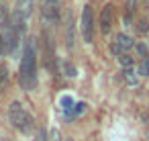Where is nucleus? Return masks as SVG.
I'll list each match as a JSON object with an SVG mask.
<instances>
[{
    "instance_id": "obj_1",
    "label": "nucleus",
    "mask_w": 149,
    "mask_h": 141,
    "mask_svg": "<svg viewBox=\"0 0 149 141\" xmlns=\"http://www.w3.org/2000/svg\"><path fill=\"white\" fill-rule=\"evenodd\" d=\"M39 84V76H37V51H35V43L29 39L25 43L23 55H21V66H19V86L25 92L35 90Z\"/></svg>"
},
{
    "instance_id": "obj_2",
    "label": "nucleus",
    "mask_w": 149,
    "mask_h": 141,
    "mask_svg": "<svg viewBox=\"0 0 149 141\" xmlns=\"http://www.w3.org/2000/svg\"><path fill=\"white\" fill-rule=\"evenodd\" d=\"M6 119H8V123L19 131V133H23V135H29V133H33V129H35V117L23 106V102H19V100H13L10 104H8V108H6Z\"/></svg>"
},
{
    "instance_id": "obj_3",
    "label": "nucleus",
    "mask_w": 149,
    "mask_h": 141,
    "mask_svg": "<svg viewBox=\"0 0 149 141\" xmlns=\"http://www.w3.org/2000/svg\"><path fill=\"white\" fill-rule=\"evenodd\" d=\"M39 10H41V19L45 23L55 25L61 15V2L59 0H39Z\"/></svg>"
},
{
    "instance_id": "obj_4",
    "label": "nucleus",
    "mask_w": 149,
    "mask_h": 141,
    "mask_svg": "<svg viewBox=\"0 0 149 141\" xmlns=\"http://www.w3.org/2000/svg\"><path fill=\"white\" fill-rule=\"evenodd\" d=\"M82 37L86 43H92L94 41V8L90 4L84 6L82 10Z\"/></svg>"
},
{
    "instance_id": "obj_5",
    "label": "nucleus",
    "mask_w": 149,
    "mask_h": 141,
    "mask_svg": "<svg viewBox=\"0 0 149 141\" xmlns=\"http://www.w3.org/2000/svg\"><path fill=\"white\" fill-rule=\"evenodd\" d=\"M21 31H17L13 25H10V19H8V25H6V31H4V45H6V53L8 55H17L19 51V45H21Z\"/></svg>"
},
{
    "instance_id": "obj_6",
    "label": "nucleus",
    "mask_w": 149,
    "mask_h": 141,
    "mask_svg": "<svg viewBox=\"0 0 149 141\" xmlns=\"http://www.w3.org/2000/svg\"><path fill=\"white\" fill-rule=\"evenodd\" d=\"M112 21H114V6H112V4H106V6L100 10V19H98V25H100V33H102V35H108V33H110Z\"/></svg>"
},
{
    "instance_id": "obj_7",
    "label": "nucleus",
    "mask_w": 149,
    "mask_h": 141,
    "mask_svg": "<svg viewBox=\"0 0 149 141\" xmlns=\"http://www.w3.org/2000/svg\"><path fill=\"white\" fill-rule=\"evenodd\" d=\"M112 43H116V45H118L125 53L137 45V43H135V39H133L131 35H127V33H116V37H114V41H112Z\"/></svg>"
},
{
    "instance_id": "obj_8",
    "label": "nucleus",
    "mask_w": 149,
    "mask_h": 141,
    "mask_svg": "<svg viewBox=\"0 0 149 141\" xmlns=\"http://www.w3.org/2000/svg\"><path fill=\"white\" fill-rule=\"evenodd\" d=\"M118 59V64L123 66V70H129V68H133L135 66V57L133 55H129V53H123L120 57H116Z\"/></svg>"
},
{
    "instance_id": "obj_9",
    "label": "nucleus",
    "mask_w": 149,
    "mask_h": 141,
    "mask_svg": "<svg viewBox=\"0 0 149 141\" xmlns=\"http://www.w3.org/2000/svg\"><path fill=\"white\" fill-rule=\"evenodd\" d=\"M123 78H125V82L129 84V86H137V76H135V72H133V68H129V70H123Z\"/></svg>"
},
{
    "instance_id": "obj_10",
    "label": "nucleus",
    "mask_w": 149,
    "mask_h": 141,
    "mask_svg": "<svg viewBox=\"0 0 149 141\" xmlns=\"http://www.w3.org/2000/svg\"><path fill=\"white\" fill-rule=\"evenodd\" d=\"M137 74H139V76H143V78H145V76H149V55H147V57H143V59L139 61V66H137Z\"/></svg>"
},
{
    "instance_id": "obj_11",
    "label": "nucleus",
    "mask_w": 149,
    "mask_h": 141,
    "mask_svg": "<svg viewBox=\"0 0 149 141\" xmlns=\"http://www.w3.org/2000/svg\"><path fill=\"white\" fill-rule=\"evenodd\" d=\"M6 82H8V68H6L4 64H0V92L4 90Z\"/></svg>"
},
{
    "instance_id": "obj_12",
    "label": "nucleus",
    "mask_w": 149,
    "mask_h": 141,
    "mask_svg": "<svg viewBox=\"0 0 149 141\" xmlns=\"http://www.w3.org/2000/svg\"><path fill=\"white\" fill-rule=\"evenodd\" d=\"M135 51L139 53V57H141V59L149 55V47H147L145 43H137V45H135Z\"/></svg>"
},
{
    "instance_id": "obj_13",
    "label": "nucleus",
    "mask_w": 149,
    "mask_h": 141,
    "mask_svg": "<svg viewBox=\"0 0 149 141\" xmlns=\"http://www.w3.org/2000/svg\"><path fill=\"white\" fill-rule=\"evenodd\" d=\"M137 31H139V33H149V21H147V19H141V21L137 23Z\"/></svg>"
},
{
    "instance_id": "obj_14",
    "label": "nucleus",
    "mask_w": 149,
    "mask_h": 141,
    "mask_svg": "<svg viewBox=\"0 0 149 141\" xmlns=\"http://www.w3.org/2000/svg\"><path fill=\"white\" fill-rule=\"evenodd\" d=\"M63 70H65V76H68V78H74V76L78 74V72H76V68H74L72 64H68V61L63 64Z\"/></svg>"
},
{
    "instance_id": "obj_15",
    "label": "nucleus",
    "mask_w": 149,
    "mask_h": 141,
    "mask_svg": "<svg viewBox=\"0 0 149 141\" xmlns=\"http://www.w3.org/2000/svg\"><path fill=\"white\" fill-rule=\"evenodd\" d=\"M33 141H49V139H47L45 129H37V133H35V139H33Z\"/></svg>"
},
{
    "instance_id": "obj_16",
    "label": "nucleus",
    "mask_w": 149,
    "mask_h": 141,
    "mask_svg": "<svg viewBox=\"0 0 149 141\" xmlns=\"http://www.w3.org/2000/svg\"><path fill=\"white\" fill-rule=\"evenodd\" d=\"M6 53V45H4V33H0V57Z\"/></svg>"
},
{
    "instance_id": "obj_17",
    "label": "nucleus",
    "mask_w": 149,
    "mask_h": 141,
    "mask_svg": "<svg viewBox=\"0 0 149 141\" xmlns=\"http://www.w3.org/2000/svg\"><path fill=\"white\" fill-rule=\"evenodd\" d=\"M0 23H2V25H8V21H6V10H4V8H0Z\"/></svg>"
},
{
    "instance_id": "obj_18",
    "label": "nucleus",
    "mask_w": 149,
    "mask_h": 141,
    "mask_svg": "<svg viewBox=\"0 0 149 141\" xmlns=\"http://www.w3.org/2000/svg\"><path fill=\"white\" fill-rule=\"evenodd\" d=\"M51 141H61V139H59V133H57L55 129L51 131Z\"/></svg>"
},
{
    "instance_id": "obj_19",
    "label": "nucleus",
    "mask_w": 149,
    "mask_h": 141,
    "mask_svg": "<svg viewBox=\"0 0 149 141\" xmlns=\"http://www.w3.org/2000/svg\"><path fill=\"white\" fill-rule=\"evenodd\" d=\"M0 141H10V139L8 137H0Z\"/></svg>"
},
{
    "instance_id": "obj_20",
    "label": "nucleus",
    "mask_w": 149,
    "mask_h": 141,
    "mask_svg": "<svg viewBox=\"0 0 149 141\" xmlns=\"http://www.w3.org/2000/svg\"><path fill=\"white\" fill-rule=\"evenodd\" d=\"M63 141H74V139H72V137H65V139H63Z\"/></svg>"
}]
</instances>
